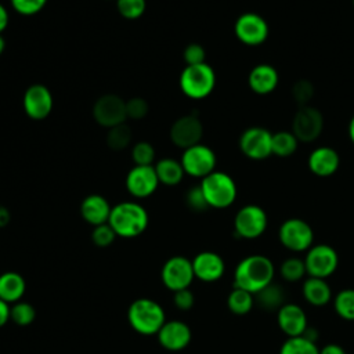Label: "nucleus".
Masks as SVG:
<instances>
[{"label":"nucleus","mask_w":354,"mask_h":354,"mask_svg":"<svg viewBox=\"0 0 354 354\" xmlns=\"http://www.w3.org/2000/svg\"><path fill=\"white\" fill-rule=\"evenodd\" d=\"M274 274V264L267 256H246L235 267L234 288H239L256 295L272 282Z\"/></svg>","instance_id":"obj_1"},{"label":"nucleus","mask_w":354,"mask_h":354,"mask_svg":"<svg viewBox=\"0 0 354 354\" xmlns=\"http://www.w3.org/2000/svg\"><path fill=\"white\" fill-rule=\"evenodd\" d=\"M149 223L144 206L137 202H120L112 207L108 224L120 238H136L141 235Z\"/></svg>","instance_id":"obj_2"},{"label":"nucleus","mask_w":354,"mask_h":354,"mask_svg":"<svg viewBox=\"0 0 354 354\" xmlns=\"http://www.w3.org/2000/svg\"><path fill=\"white\" fill-rule=\"evenodd\" d=\"M127 321L137 333L152 336L158 335L159 329L166 322V314L163 307L153 299L140 297L129 306Z\"/></svg>","instance_id":"obj_3"},{"label":"nucleus","mask_w":354,"mask_h":354,"mask_svg":"<svg viewBox=\"0 0 354 354\" xmlns=\"http://www.w3.org/2000/svg\"><path fill=\"white\" fill-rule=\"evenodd\" d=\"M209 207L225 209L236 199V184L224 171H213L203 177L199 184Z\"/></svg>","instance_id":"obj_4"},{"label":"nucleus","mask_w":354,"mask_h":354,"mask_svg":"<svg viewBox=\"0 0 354 354\" xmlns=\"http://www.w3.org/2000/svg\"><path fill=\"white\" fill-rule=\"evenodd\" d=\"M180 88L191 100L206 98L216 86V73L213 68L203 62L187 65L180 75Z\"/></svg>","instance_id":"obj_5"},{"label":"nucleus","mask_w":354,"mask_h":354,"mask_svg":"<svg viewBox=\"0 0 354 354\" xmlns=\"http://www.w3.org/2000/svg\"><path fill=\"white\" fill-rule=\"evenodd\" d=\"M303 260H304V266L308 277H315L322 279H326L328 277H330L339 266V256L336 250L326 243L313 245L307 250L306 257Z\"/></svg>","instance_id":"obj_6"},{"label":"nucleus","mask_w":354,"mask_h":354,"mask_svg":"<svg viewBox=\"0 0 354 354\" xmlns=\"http://www.w3.org/2000/svg\"><path fill=\"white\" fill-rule=\"evenodd\" d=\"M180 162L183 165L185 174L191 177L203 178L214 171L217 159L212 148L199 142L184 149Z\"/></svg>","instance_id":"obj_7"},{"label":"nucleus","mask_w":354,"mask_h":354,"mask_svg":"<svg viewBox=\"0 0 354 354\" xmlns=\"http://www.w3.org/2000/svg\"><path fill=\"white\" fill-rule=\"evenodd\" d=\"M278 236L281 243L292 252H307L314 241L313 228L301 218L285 220L279 227Z\"/></svg>","instance_id":"obj_8"},{"label":"nucleus","mask_w":354,"mask_h":354,"mask_svg":"<svg viewBox=\"0 0 354 354\" xmlns=\"http://www.w3.org/2000/svg\"><path fill=\"white\" fill-rule=\"evenodd\" d=\"M160 279L171 292L189 288L195 279L192 261L184 256H173L167 259L162 266Z\"/></svg>","instance_id":"obj_9"},{"label":"nucleus","mask_w":354,"mask_h":354,"mask_svg":"<svg viewBox=\"0 0 354 354\" xmlns=\"http://www.w3.org/2000/svg\"><path fill=\"white\" fill-rule=\"evenodd\" d=\"M267 224V213L257 205H246L241 207L234 218L235 234L245 239H254L263 235Z\"/></svg>","instance_id":"obj_10"},{"label":"nucleus","mask_w":354,"mask_h":354,"mask_svg":"<svg viewBox=\"0 0 354 354\" xmlns=\"http://www.w3.org/2000/svg\"><path fill=\"white\" fill-rule=\"evenodd\" d=\"M324 129L322 113L310 105H301L293 116L292 133L301 142H311L319 137Z\"/></svg>","instance_id":"obj_11"},{"label":"nucleus","mask_w":354,"mask_h":354,"mask_svg":"<svg viewBox=\"0 0 354 354\" xmlns=\"http://www.w3.org/2000/svg\"><path fill=\"white\" fill-rule=\"evenodd\" d=\"M234 32L241 43L246 46H259L268 37V24L256 12H245L235 21Z\"/></svg>","instance_id":"obj_12"},{"label":"nucleus","mask_w":354,"mask_h":354,"mask_svg":"<svg viewBox=\"0 0 354 354\" xmlns=\"http://www.w3.org/2000/svg\"><path fill=\"white\" fill-rule=\"evenodd\" d=\"M93 116L102 127H115L127 119L126 102L116 94L101 95L93 106Z\"/></svg>","instance_id":"obj_13"},{"label":"nucleus","mask_w":354,"mask_h":354,"mask_svg":"<svg viewBox=\"0 0 354 354\" xmlns=\"http://www.w3.org/2000/svg\"><path fill=\"white\" fill-rule=\"evenodd\" d=\"M272 134L260 126L246 129L239 138V148L245 156L253 160H261L272 153Z\"/></svg>","instance_id":"obj_14"},{"label":"nucleus","mask_w":354,"mask_h":354,"mask_svg":"<svg viewBox=\"0 0 354 354\" xmlns=\"http://www.w3.org/2000/svg\"><path fill=\"white\" fill-rule=\"evenodd\" d=\"M54 100L51 91L40 83L32 84L26 88L22 98V106L25 113L33 120L46 119L53 111Z\"/></svg>","instance_id":"obj_15"},{"label":"nucleus","mask_w":354,"mask_h":354,"mask_svg":"<svg viewBox=\"0 0 354 354\" xmlns=\"http://www.w3.org/2000/svg\"><path fill=\"white\" fill-rule=\"evenodd\" d=\"M203 136V126L198 116L184 115L180 116L170 127V140L178 148L187 149L201 142Z\"/></svg>","instance_id":"obj_16"},{"label":"nucleus","mask_w":354,"mask_h":354,"mask_svg":"<svg viewBox=\"0 0 354 354\" xmlns=\"http://www.w3.org/2000/svg\"><path fill=\"white\" fill-rule=\"evenodd\" d=\"M159 184L160 183L158 180L153 165H151V166L134 165V167L130 169V171L126 176L127 191L130 192L131 196L138 198V199L151 196L156 191Z\"/></svg>","instance_id":"obj_17"},{"label":"nucleus","mask_w":354,"mask_h":354,"mask_svg":"<svg viewBox=\"0 0 354 354\" xmlns=\"http://www.w3.org/2000/svg\"><path fill=\"white\" fill-rule=\"evenodd\" d=\"M156 337L163 348L169 351H180L191 343L192 332L191 328L180 319H166Z\"/></svg>","instance_id":"obj_18"},{"label":"nucleus","mask_w":354,"mask_h":354,"mask_svg":"<svg viewBox=\"0 0 354 354\" xmlns=\"http://www.w3.org/2000/svg\"><path fill=\"white\" fill-rule=\"evenodd\" d=\"M277 322L288 337L303 336L308 328L304 310L295 303H285L277 310Z\"/></svg>","instance_id":"obj_19"},{"label":"nucleus","mask_w":354,"mask_h":354,"mask_svg":"<svg viewBox=\"0 0 354 354\" xmlns=\"http://www.w3.org/2000/svg\"><path fill=\"white\" fill-rule=\"evenodd\" d=\"M191 261L195 278L202 282H216L224 275L225 263L216 252H201Z\"/></svg>","instance_id":"obj_20"},{"label":"nucleus","mask_w":354,"mask_h":354,"mask_svg":"<svg viewBox=\"0 0 354 354\" xmlns=\"http://www.w3.org/2000/svg\"><path fill=\"white\" fill-rule=\"evenodd\" d=\"M111 210H112V206L100 194L87 195L80 203V214L83 220L93 227L108 223Z\"/></svg>","instance_id":"obj_21"},{"label":"nucleus","mask_w":354,"mask_h":354,"mask_svg":"<svg viewBox=\"0 0 354 354\" xmlns=\"http://www.w3.org/2000/svg\"><path fill=\"white\" fill-rule=\"evenodd\" d=\"M340 165L339 153L332 147H318L308 155V167L318 177H329Z\"/></svg>","instance_id":"obj_22"},{"label":"nucleus","mask_w":354,"mask_h":354,"mask_svg":"<svg viewBox=\"0 0 354 354\" xmlns=\"http://www.w3.org/2000/svg\"><path fill=\"white\" fill-rule=\"evenodd\" d=\"M278 80L279 77L277 69L268 64L256 65L248 77V83L252 91L260 95H266L274 91L278 86Z\"/></svg>","instance_id":"obj_23"},{"label":"nucleus","mask_w":354,"mask_h":354,"mask_svg":"<svg viewBox=\"0 0 354 354\" xmlns=\"http://www.w3.org/2000/svg\"><path fill=\"white\" fill-rule=\"evenodd\" d=\"M26 292L25 278L15 271L0 274V299L8 304L19 301Z\"/></svg>","instance_id":"obj_24"},{"label":"nucleus","mask_w":354,"mask_h":354,"mask_svg":"<svg viewBox=\"0 0 354 354\" xmlns=\"http://www.w3.org/2000/svg\"><path fill=\"white\" fill-rule=\"evenodd\" d=\"M303 296L310 304L321 307L332 300V290L325 279L308 277L303 283Z\"/></svg>","instance_id":"obj_25"},{"label":"nucleus","mask_w":354,"mask_h":354,"mask_svg":"<svg viewBox=\"0 0 354 354\" xmlns=\"http://www.w3.org/2000/svg\"><path fill=\"white\" fill-rule=\"evenodd\" d=\"M153 167H155L159 183L163 185H167V187L180 184L185 174L181 162L177 159H173V158H163V159L158 160L153 165Z\"/></svg>","instance_id":"obj_26"},{"label":"nucleus","mask_w":354,"mask_h":354,"mask_svg":"<svg viewBox=\"0 0 354 354\" xmlns=\"http://www.w3.org/2000/svg\"><path fill=\"white\" fill-rule=\"evenodd\" d=\"M253 304H254L253 293L239 288H234L227 297L228 310L236 315L248 314L253 308Z\"/></svg>","instance_id":"obj_27"},{"label":"nucleus","mask_w":354,"mask_h":354,"mask_svg":"<svg viewBox=\"0 0 354 354\" xmlns=\"http://www.w3.org/2000/svg\"><path fill=\"white\" fill-rule=\"evenodd\" d=\"M297 144H299V140L296 138V136L292 131L283 130L272 134L271 149L274 155L285 158L295 153V151L297 149Z\"/></svg>","instance_id":"obj_28"},{"label":"nucleus","mask_w":354,"mask_h":354,"mask_svg":"<svg viewBox=\"0 0 354 354\" xmlns=\"http://www.w3.org/2000/svg\"><path fill=\"white\" fill-rule=\"evenodd\" d=\"M279 354H319V348L315 342L307 339L306 336L288 337L281 348Z\"/></svg>","instance_id":"obj_29"},{"label":"nucleus","mask_w":354,"mask_h":354,"mask_svg":"<svg viewBox=\"0 0 354 354\" xmlns=\"http://www.w3.org/2000/svg\"><path fill=\"white\" fill-rule=\"evenodd\" d=\"M131 138H133L131 129L126 123H122L108 130L106 144L113 151H122L126 147H129V144L131 142Z\"/></svg>","instance_id":"obj_30"},{"label":"nucleus","mask_w":354,"mask_h":354,"mask_svg":"<svg viewBox=\"0 0 354 354\" xmlns=\"http://www.w3.org/2000/svg\"><path fill=\"white\" fill-rule=\"evenodd\" d=\"M336 314L347 321H354V289H343L333 299Z\"/></svg>","instance_id":"obj_31"},{"label":"nucleus","mask_w":354,"mask_h":354,"mask_svg":"<svg viewBox=\"0 0 354 354\" xmlns=\"http://www.w3.org/2000/svg\"><path fill=\"white\" fill-rule=\"evenodd\" d=\"M257 301L261 307L267 310H278L283 303V292L281 286L274 285L272 282L267 285L264 289H261L259 293H256Z\"/></svg>","instance_id":"obj_32"},{"label":"nucleus","mask_w":354,"mask_h":354,"mask_svg":"<svg viewBox=\"0 0 354 354\" xmlns=\"http://www.w3.org/2000/svg\"><path fill=\"white\" fill-rule=\"evenodd\" d=\"M36 318L35 307L28 301H17L10 306V321H12L18 326H28Z\"/></svg>","instance_id":"obj_33"},{"label":"nucleus","mask_w":354,"mask_h":354,"mask_svg":"<svg viewBox=\"0 0 354 354\" xmlns=\"http://www.w3.org/2000/svg\"><path fill=\"white\" fill-rule=\"evenodd\" d=\"M279 272L283 279H286L289 282H296L307 274L304 260L299 259V257H289V259L283 260V263L281 264Z\"/></svg>","instance_id":"obj_34"},{"label":"nucleus","mask_w":354,"mask_h":354,"mask_svg":"<svg viewBox=\"0 0 354 354\" xmlns=\"http://www.w3.org/2000/svg\"><path fill=\"white\" fill-rule=\"evenodd\" d=\"M145 7V0H116V8L126 19H138L144 14Z\"/></svg>","instance_id":"obj_35"},{"label":"nucleus","mask_w":354,"mask_h":354,"mask_svg":"<svg viewBox=\"0 0 354 354\" xmlns=\"http://www.w3.org/2000/svg\"><path fill=\"white\" fill-rule=\"evenodd\" d=\"M131 159L137 166H151L155 160V149L149 142L140 141L131 149Z\"/></svg>","instance_id":"obj_36"},{"label":"nucleus","mask_w":354,"mask_h":354,"mask_svg":"<svg viewBox=\"0 0 354 354\" xmlns=\"http://www.w3.org/2000/svg\"><path fill=\"white\" fill-rule=\"evenodd\" d=\"M116 236H118L116 232L113 231V228L108 223L95 225L91 231V241L98 248L111 246L113 243V241L116 239Z\"/></svg>","instance_id":"obj_37"},{"label":"nucleus","mask_w":354,"mask_h":354,"mask_svg":"<svg viewBox=\"0 0 354 354\" xmlns=\"http://www.w3.org/2000/svg\"><path fill=\"white\" fill-rule=\"evenodd\" d=\"M11 7L21 15H35L41 11L47 0H10Z\"/></svg>","instance_id":"obj_38"},{"label":"nucleus","mask_w":354,"mask_h":354,"mask_svg":"<svg viewBox=\"0 0 354 354\" xmlns=\"http://www.w3.org/2000/svg\"><path fill=\"white\" fill-rule=\"evenodd\" d=\"M149 111L148 102L141 97H133L126 102V113L129 119H144Z\"/></svg>","instance_id":"obj_39"},{"label":"nucleus","mask_w":354,"mask_h":354,"mask_svg":"<svg viewBox=\"0 0 354 354\" xmlns=\"http://www.w3.org/2000/svg\"><path fill=\"white\" fill-rule=\"evenodd\" d=\"M292 95L293 98L296 100L297 104L301 105H307V102L313 98L314 95V87L311 84V82L308 80H297L295 84H293V88H292Z\"/></svg>","instance_id":"obj_40"},{"label":"nucleus","mask_w":354,"mask_h":354,"mask_svg":"<svg viewBox=\"0 0 354 354\" xmlns=\"http://www.w3.org/2000/svg\"><path fill=\"white\" fill-rule=\"evenodd\" d=\"M183 58L187 65H198L203 64L206 59V51L205 48L198 43H191L184 48Z\"/></svg>","instance_id":"obj_41"},{"label":"nucleus","mask_w":354,"mask_h":354,"mask_svg":"<svg viewBox=\"0 0 354 354\" xmlns=\"http://www.w3.org/2000/svg\"><path fill=\"white\" fill-rule=\"evenodd\" d=\"M185 202H187L188 207L195 210V212H202V210L209 207L199 185L198 187H192V188L188 189V192L185 195Z\"/></svg>","instance_id":"obj_42"},{"label":"nucleus","mask_w":354,"mask_h":354,"mask_svg":"<svg viewBox=\"0 0 354 354\" xmlns=\"http://www.w3.org/2000/svg\"><path fill=\"white\" fill-rule=\"evenodd\" d=\"M173 303L181 311H188L195 304V296L189 288L173 292Z\"/></svg>","instance_id":"obj_43"},{"label":"nucleus","mask_w":354,"mask_h":354,"mask_svg":"<svg viewBox=\"0 0 354 354\" xmlns=\"http://www.w3.org/2000/svg\"><path fill=\"white\" fill-rule=\"evenodd\" d=\"M319 354H347V353L342 346H339L336 343H329V344H325L319 350Z\"/></svg>","instance_id":"obj_44"},{"label":"nucleus","mask_w":354,"mask_h":354,"mask_svg":"<svg viewBox=\"0 0 354 354\" xmlns=\"http://www.w3.org/2000/svg\"><path fill=\"white\" fill-rule=\"evenodd\" d=\"M10 321V304L0 299V328Z\"/></svg>","instance_id":"obj_45"},{"label":"nucleus","mask_w":354,"mask_h":354,"mask_svg":"<svg viewBox=\"0 0 354 354\" xmlns=\"http://www.w3.org/2000/svg\"><path fill=\"white\" fill-rule=\"evenodd\" d=\"M8 21H10L8 11H7V8L0 3V33H3V30L7 28Z\"/></svg>","instance_id":"obj_46"},{"label":"nucleus","mask_w":354,"mask_h":354,"mask_svg":"<svg viewBox=\"0 0 354 354\" xmlns=\"http://www.w3.org/2000/svg\"><path fill=\"white\" fill-rule=\"evenodd\" d=\"M10 218H11L10 210L6 206L0 205V228L6 227L10 223Z\"/></svg>","instance_id":"obj_47"},{"label":"nucleus","mask_w":354,"mask_h":354,"mask_svg":"<svg viewBox=\"0 0 354 354\" xmlns=\"http://www.w3.org/2000/svg\"><path fill=\"white\" fill-rule=\"evenodd\" d=\"M348 137H350L351 142L354 144V115H353V118L350 119V123H348Z\"/></svg>","instance_id":"obj_48"},{"label":"nucleus","mask_w":354,"mask_h":354,"mask_svg":"<svg viewBox=\"0 0 354 354\" xmlns=\"http://www.w3.org/2000/svg\"><path fill=\"white\" fill-rule=\"evenodd\" d=\"M4 48H6V40H4V37H3L1 33H0V55L3 54Z\"/></svg>","instance_id":"obj_49"},{"label":"nucleus","mask_w":354,"mask_h":354,"mask_svg":"<svg viewBox=\"0 0 354 354\" xmlns=\"http://www.w3.org/2000/svg\"><path fill=\"white\" fill-rule=\"evenodd\" d=\"M353 6H354V0H353Z\"/></svg>","instance_id":"obj_50"}]
</instances>
